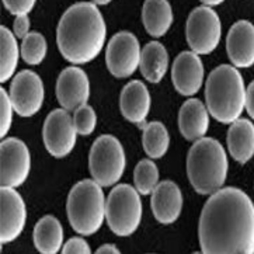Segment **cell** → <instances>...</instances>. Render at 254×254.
<instances>
[{
  "mask_svg": "<svg viewBox=\"0 0 254 254\" xmlns=\"http://www.w3.org/2000/svg\"><path fill=\"white\" fill-rule=\"evenodd\" d=\"M34 245L42 254H57L64 247V228L52 215H45L37 222L33 233Z\"/></svg>",
  "mask_w": 254,
  "mask_h": 254,
  "instance_id": "21",
  "label": "cell"
},
{
  "mask_svg": "<svg viewBox=\"0 0 254 254\" xmlns=\"http://www.w3.org/2000/svg\"><path fill=\"white\" fill-rule=\"evenodd\" d=\"M142 23L149 35L160 38L170 30L173 10L167 0H145L142 7Z\"/></svg>",
  "mask_w": 254,
  "mask_h": 254,
  "instance_id": "22",
  "label": "cell"
},
{
  "mask_svg": "<svg viewBox=\"0 0 254 254\" xmlns=\"http://www.w3.org/2000/svg\"><path fill=\"white\" fill-rule=\"evenodd\" d=\"M4 8L14 16L28 14L35 6L37 0H1Z\"/></svg>",
  "mask_w": 254,
  "mask_h": 254,
  "instance_id": "30",
  "label": "cell"
},
{
  "mask_svg": "<svg viewBox=\"0 0 254 254\" xmlns=\"http://www.w3.org/2000/svg\"><path fill=\"white\" fill-rule=\"evenodd\" d=\"M13 31L17 38H25L30 34V17L28 14H20L16 16Z\"/></svg>",
  "mask_w": 254,
  "mask_h": 254,
  "instance_id": "32",
  "label": "cell"
},
{
  "mask_svg": "<svg viewBox=\"0 0 254 254\" xmlns=\"http://www.w3.org/2000/svg\"><path fill=\"white\" fill-rule=\"evenodd\" d=\"M140 45L138 38L129 31L113 35L106 50L108 72L117 79H127L136 72L140 64Z\"/></svg>",
  "mask_w": 254,
  "mask_h": 254,
  "instance_id": "9",
  "label": "cell"
},
{
  "mask_svg": "<svg viewBox=\"0 0 254 254\" xmlns=\"http://www.w3.org/2000/svg\"><path fill=\"white\" fill-rule=\"evenodd\" d=\"M107 27L97 4L74 3L62 14L57 30L58 50L67 62L84 65L99 57Z\"/></svg>",
  "mask_w": 254,
  "mask_h": 254,
  "instance_id": "2",
  "label": "cell"
},
{
  "mask_svg": "<svg viewBox=\"0 0 254 254\" xmlns=\"http://www.w3.org/2000/svg\"><path fill=\"white\" fill-rule=\"evenodd\" d=\"M198 238L205 254H253V201L235 187L213 192L202 208Z\"/></svg>",
  "mask_w": 254,
  "mask_h": 254,
  "instance_id": "1",
  "label": "cell"
},
{
  "mask_svg": "<svg viewBox=\"0 0 254 254\" xmlns=\"http://www.w3.org/2000/svg\"><path fill=\"white\" fill-rule=\"evenodd\" d=\"M125 152L113 135H101L93 142L89 153V169L93 180L101 187L117 184L125 172Z\"/></svg>",
  "mask_w": 254,
  "mask_h": 254,
  "instance_id": "7",
  "label": "cell"
},
{
  "mask_svg": "<svg viewBox=\"0 0 254 254\" xmlns=\"http://www.w3.org/2000/svg\"><path fill=\"white\" fill-rule=\"evenodd\" d=\"M110 1H111V0H93V3L97 4V6H106Z\"/></svg>",
  "mask_w": 254,
  "mask_h": 254,
  "instance_id": "36",
  "label": "cell"
},
{
  "mask_svg": "<svg viewBox=\"0 0 254 254\" xmlns=\"http://www.w3.org/2000/svg\"><path fill=\"white\" fill-rule=\"evenodd\" d=\"M228 156L221 143L213 138L194 142L187 156V176L192 189L201 195L219 191L228 177Z\"/></svg>",
  "mask_w": 254,
  "mask_h": 254,
  "instance_id": "4",
  "label": "cell"
},
{
  "mask_svg": "<svg viewBox=\"0 0 254 254\" xmlns=\"http://www.w3.org/2000/svg\"><path fill=\"white\" fill-rule=\"evenodd\" d=\"M143 129L142 133V146L145 153L150 159H162L170 146L169 131L160 121L143 123L139 125Z\"/></svg>",
  "mask_w": 254,
  "mask_h": 254,
  "instance_id": "24",
  "label": "cell"
},
{
  "mask_svg": "<svg viewBox=\"0 0 254 254\" xmlns=\"http://www.w3.org/2000/svg\"><path fill=\"white\" fill-rule=\"evenodd\" d=\"M0 136L4 138L11 127L13 113H16L10 94L4 89H0Z\"/></svg>",
  "mask_w": 254,
  "mask_h": 254,
  "instance_id": "29",
  "label": "cell"
},
{
  "mask_svg": "<svg viewBox=\"0 0 254 254\" xmlns=\"http://www.w3.org/2000/svg\"><path fill=\"white\" fill-rule=\"evenodd\" d=\"M90 97V82L86 72L77 66L65 67L57 80V99L66 111H74L87 104Z\"/></svg>",
  "mask_w": 254,
  "mask_h": 254,
  "instance_id": "13",
  "label": "cell"
},
{
  "mask_svg": "<svg viewBox=\"0 0 254 254\" xmlns=\"http://www.w3.org/2000/svg\"><path fill=\"white\" fill-rule=\"evenodd\" d=\"M179 128L184 139L190 142L204 138L209 129V111L198 99L187 100L179 111Z\"/></svg>",
  "mask_w": 254,
  "mask_h": 254,
  "instance_id": "19",
  "label": "cell"
},
{
  "mask_svg": "<svg viewBox=\"0 0 254 254\" xmlns=\"http://www.w3.org/2000/svg\"><path fill=\"white\" fill-rule=\"evenodd\" d=\"M135 189L142 195H149L159 184V169L153 159H143L136 164L133 170Z\"/></svg>",
  "mask_w": 254,
  "mask_h": 254,
  "instance_id": "26",
  "label": "cell"
},
{
  "mask_svg": "<svg viewBox=\"0 0 254 254\" xmlns=\"http://www.w3.org/2000/svg\"><path fill=\"white\" fill-rule=\"evenodd\" d=\"M8 94L17 114L20 117H33L44 104V83L33 70H21L14 76Z\"/></svg>",
  "mask_w": 254,
  "mask_h": 254,
  "instance_id": "12",
  "label": "cell"
},
{
  "mask_svg": "<svg viewBox=\"0 0 254 254\" xmlns=\"http://www.w3.org/2000/svg\"><path fill=\"white\" fill-rule=\"evenodd\" d=\"M143 206L138 190L129 184H120L111 190L106 199V219L111 232L120 238L135 233L142 221Z\"/></svg>",
  "mask_w": 254,
  "mask_h": 254,
  "instance_id": "6",
  "label": "cell"
},
{
  "mask_svg": "<svg viewBox=\"0 0 254 254\" xmlns=\"http://www.w3.org/2000/svg\"><path fill=\"white\" fill-rule=\"evenodd\" d=\"M0 82L4 83L13 77L18 66V58L21 55V52H18L17 37L4 25H1L0 28Z\"/></svg>",
  "mask_w": 254,
  "mask_h": 254,
  "instance_id": "25",
  "label": "cell"
},
{
  "mask_svg": "<svg viewBox=\"0 0 254 254\" xmlns=\"http://www.w3.org/2000/svg\"><path fill=\"white\" fill-rule=\"evenodd\" d=\"M67 219L72 229L91 236L97 233L106 219V198L103 187L94 180H82L70 190L66 202Z\"/></svg>",
  "mask_w": 254,
  "mask_h": 254,
  "instance_id": "5",
  "label": "cell"
},
{
  "mask_svg": "<svg viewBox=\"0 0 254 254\" xmlns=\"http://www.w3.org/2000/svg\"><path fill=\"white\" fill-rule=\"evenodd\" d=\"M31 170V155L23 140L7 138L0 143V184L17 189L24 184Z\"/></svg>",
  "mask_w": 254,
  "mask_h": 254,
  "instance_id": "10",
  "label": "cell"
},
{
  "mask_svg": "<svg viewBox=\"0 0 254 254\" xmlns=\"http://www.w3.org/2000/svg\"><path fill=\"white\" fill-rule=\"evenodd\" d=\"M77 131L73 117L65 108H58L48 114L42 128V140L45 149L52 157L62 159L72 153L76 145Z\"/></svg>",
  "mask_w": 254,
  "mask_h": 254,
  "instance_id": "11",
  "label": "cell"
},
{
  "mask_svg": "<svg viewBox=\"0 0 254 254\" xmlns=\"http://www.w3.org/2000/svg\"><path fill=\"white\" fill-rule=\"evenodd\" d=\"M64 254H90L91 249L89 243L83 238H72L62 247Z\"/></svg>",
  "mask_w": 254,
  "mask_h": 254,
  "instance_id": "31",
  "label": "cell"
},
{
  "mask_svg": "<svg viewBox=\"0 0 254 254\" xmlns=\"http://www.w3.org/2000/svg\"><path fill=\"white\" fill-rule=\"evenodd\" d=\"M205 100L209 114L218 123L232 124L240 118L246 106V87L236 66L213 69L205 83Z\"/></svg>",
  "mask_w": 254,
  "mask_h": 254,
  "instance_id": "3",
  "label": "cell"
},
{
  "mask_svg": "<svg viewBox=\"0 0 254 254\" xmlns=\"http://www.w3.org/2000/svg\"><path fill=\"white\" fill-rule=\"evenodd\" d=\"M0 242L11 243L24 230L27 211L23 197L16 189L1 187L0 190Z\"/></svg>",
  "mask_w": 254,
  "mask_h": 254,
  "instance_id": "14",
  "label": "cell"
},
{
  "mask_svg": "<svg viewBox=\"0 0 254 254\" xmlns=\"http://www.w3.org/2000/svg\"><path fill=\"white\" fill-rule=\"evenodd\" d=\"M169 67V54L163 44L148 42L140 52L139 69L142 76L150 83L162 82Z\"/></svg>",
  "mask_w": 254,
  "mask_h": 254,
  "instance_id": "23",
  "label": "cell"
},
{
  "mask_svg": "<svg viewBox=\"0 0 254 254\" xmlns=\"http://www.w3.org/2000/svg\"><path fill=\"white\" fill-rule=\"evenodd\" d=\"M172 82L183 96L197 94L204 82V65L198 54L184 51L176 57L172 66Z\"/></svg>",
  "mask_w": 254,
  "mask_h": 254,
  "instance_id": "15",
  "label": "cell"
},
{
  "mask_svg": "<svg viewBox=\"0 0 254 254\" xmlns=\"http://www.w3.org/2000/svg\"><path fill=\"white\" fill-rule=\"evenodd\" d=\"M97 254H120V250L115 245H103L97 249Z\"/></svg>",
  "mask_w": 254,
  "mask_h": 254,
  "instance_id": "34",
  "label": "cell"
},
{
  "mask_svg": "<svg viewBox=\"0 0 254 254\" xmlns=\"http://www.w3.org/2000/svg\"><path fill=\"white\" fill-rule=\"evenodd\" d=\"M246 108L247 114L250 115V118L254 120V80L250 84L249 87L246 89Z\"/></svg>",
  "mask_w": 254,
  "mask_h": 254,
  "instance_id": "33",
  "label": "cell"
},
{
  "mask_svg": "<svg viewBox=\"0 0 254 254\" xmlns=\"http://www.w3.org/2000/svg\"><path fill=\"white\" fill-rule=\"evenodd\" d=\"M47 41L42 34L33 31L30 33L25 38H23L21 44V58L27 65H40L42 61L47 57Z\"/></svg>",
  "mask_w": 254,
  "mask_h": 254,
  "instance_id": "27",
  "label": "cell"
},
{
  "mask_svg": "<svg viewBox=\"0 0 254 254\" xmlns=\"http://www.w3.org/2000/svg\"><path fill=\"white\" fill-rule=\"evenodd\" d=\"M73 124L77 135H82V136L91 135L97 125V114L94 108L89 104H83L77 110H74Z\"/></svg>",
  "mask_w": 254,
  "mask_h": 254,
  "instance_id": "28",
  "label": "cell"
},
{
  "mask_svg": "<svg viewBox=\"0 0 254 254\" xmlns=\"http://www.w3.org/2000/svg\"><path fill=\"white\" fill-rule=\"evenodd\" d=\"M201 3H204V6H209V7H212V6H219L221 3H223L225 0H199Z\"/></svg>",
  "mask_w": 254,
  "mask_h": 254,
  "instance_id": "35",
  "label": "cell"
},
{
  "mask_svg": "<svg viewBox=\"0 0 254 254\" xmlns=\"http://www.w3.org/2000/svg\"><path fill=\"white\" fill-rule=\"evenodd\" d=\"M120 110L132 124H143L150 111V93L140 80H132L121 91Z\"/></svg>",
  "mask_w": 254,
  "mask_h": 254,
  "instance_id": "18",
  "label": "cell"
},
{
  "mask_svg": "<svg viewBox=\"0 0 254 254\" xmlns=\"http://www.w3.org/2000/svg\"><path fill=\"white\" fill-rule=\"evenodd\" d=\"M226 51L233 66L247 69L254 65V25L250 21L240 20L230 27Z\"/></svg>",
  "mask_w": 254,
  "mask_h": 254,
  "instance_id": "17",
  "label": "cell"
},
{
  "mask_svg": "<svg viewBox=\"0 0 254 254\" xmlns=\"http://www.w3.org/2000/svg\"><path fill=\"white\" fill-rule=\"evenodd\" d=\"M150 209L155 219L162 225H172L179 219L183 209V194L180 187L172 180L159 183L152 191Z\"/></svg>",
  "mask_w": 254,
  "mask_h": 254,
  "instance_id": "16",
  "label": "cell"
},
{
  "mask_svg": "<svg viewBox=\"0 0 254 254\" xmlns=\"http://www.w3.org/2000/svg\"><path fill=\"white\" fill-rule=\"evenodd\" d=\"M228 149L232 157L245 164L254 156V124L246 118H239L228 129Z\"/></svg>",
  "mask_w": 254,
  "mask_h": 254,
  "instance_id": "20",
  "label": "cell"
},
{
  "mask_svg": "<svg viewBox=\"0 0 254 254\" xmlns=\"http://www.w3.org/2000/svg\"><path fill=\"white\" fill-rule=\"evenodd\" d=\"M222 37L221 18L209 6H201L190 13L186 23V38L198 55H209L216 50Z\"/></svg>",
  "mask_w": 254,
  "mask_h": 254,
  "instance_id": "8",
  "label": "cell"
}]
</instances>
